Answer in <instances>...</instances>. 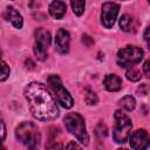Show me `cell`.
I'll use <instances>...</instances> for the list:
<instances>
[{"label":"cell","instance_id":"9a60e30c","mask_svg":"<svg viewBox=\"0 0 150 150\" xmlns=\"http://www.w3.org/2000/svg\"><path fill=\"white\" fill-rule=\"evenodd\" d=\"M120 107L122 108V109H124L125 111H131V110H134L135 109V107H136V101H135V98L132 97V96H130V95H127V96H124V97H122L121 100H120Z\"/></svg>","mask_w":150,"mask_h":150},{"label":"cell","instance_id":"5b68a950","mask_svg":"<svg viewBox=\"0 0 150 150\" xmlns=\"http://www.w3.org/2000/svg\"><path fill=\"white\" fill-rule=\"evenodd\" d=\"M115 127L112 130V138L116 143H124L131 131L132 123L131 120L122 111H115Z\"/></svg>","mask_w":150,"mask_h":150},{"label":"cell","instance_id":"4316f807","mask_svg":"<svg viewBox=\"0 0 150 150\" xmlns=\"http://www.w3.org/2000/svg\"><path fill=\"white\" fill-rule=\"evenodd\" d=\"M146 1H150V0H146Z\"/></svg>","mask_w":150,"mask_h":150},{"label":"cell","instance_id":"7402d4cb","mask_svg":"<svg viewBox=\"0 0 150 150\" xmlns=\"http://www.w3.org/2000/svg\"><path fill=\"white\" fill-rule=\"evenodd\" d=\"M100 128H101V130H98V129L96 128V134H97V135L101 134V137L105 136V135H107V128H105V125L102 124V123H100Z\"/></svg>","mask_w":150,"mask_h":150},{"label":"cell","instance_id":"277c9868","mask_svg":"<svg viewBox=\"0 0 150 150\" xmlns=\"http://www.w3.org/2000/svg\"><path fill=\"white\" fill-rule=\"evenodd\" d=\"M47 83L49 89L52 90V93L54 94L55 98L57 100V102L66 109H70L74 105V100L70 96L69 91L63 87L61 79L57 75H49L47 79Z\"/></svg>","mask_w":150,"mask_h":150},{"label":"cell","instance_id":"ffe728a7","mask_svg":"<svg viewBox=\"0 0 150 150\" xmlns=\"http://www.w3.org/2000/svg\"><path fill=\"white\" fill-rule=\"evenodd\" d=\"M84 101L87 102V104L93 105V104H96L98 100H97V96H96V94H95L94 91L87 89V91H86V94H84Z\"/></svg>","mask_w":150,"mask_h":150},{"label":"cell","instance_id":"44dd1931","mask_svg":"<svg viewBox=\"0 0 150 150\" xmlns=\"http://www.w3.org/2000/svg\"><path fill=\"white\" fill-rule=\"evenodd\" d=\"M5 138H6V125L2 118L0 117V146H1V143L5 141Z\"/></svg>","mask_w":150,"mask_h":150},{"label":"cell","instance_id":"52a82bcc","mask_svg":"<svg viewBox=\"0 0 150 150\" xmlns=\"http://www.w3.org/2000/svg\"><path fill=\"white\" fill-rule=\"evenodd\" d=\"M120 12V6L115 2H104L102 5L101 22L105 28H111L116 21L117 14Z\"/></svg>","mask_w":150,"mask_h":150},{"label":"cell","instance_id":"e0dca14e","mask_svg":"<svg viewBox=\"0 0 150 150\" xmlns=\"http://www.w3.org/2000/svg\"><path fill=\"white\" fill-rule=\"evenodd\" d=\"M33 50H34V54H35L36 59L40 60V61H45L47 59V56H48L47 48L43 47V46H41V45H39V43H34Z\"/></svg>","mask_w":150,"mask_h":150},{"label":"cell","instance_id":"603a6c76","mask_svg":"<svg viewBox=\"0 0 150 150\" xmlns=\"http://www.w3.org/2000/svg\"><path fill=\"white\" fill-rule=\"evenodd\" d=\"M143 70H144V75H145L146 77H149V76H150V73H149V61H145V62H144Z\"/></svg>","mask_w":150,"mask_h":150},{"label":"cell","instance_id":"3957f363","mask_svg":"<svg viewBox=\"0 0 150 150\" xmlns=\"http://www.w3.org/2000/svg\"><path fill=\"white\" fill-rule=\"evenodd\" d=\"M64 125L70 134L75 135L79 142H81L83 145L89 144V136L86 130L84 120L79 112H69L64 117Z\"/></svg>","mask_w":150,"mask_h":150},{"label":"cell","instance_id":"ba28073f","mask_svg":"<svg viewBox=\"0 0 150 150\" xmlns=\"http://www.w3.org/2000/svg\"><path fill=\"white\" fill-rule=\"evenodd\" d=\"M130 146L132 149H146L149 146V134L144 129H138L129 135Z\"/></svg>","mask_w":150,"mask_h":150},{"label":"cell","instance_id":"8992f818","mask_svg":"<svg viewBox=\"0 0 150 150\" xmlns=\"http://www.w3.org/2000/svg\"><path fill=\"white\" fill-rule=\"evenodd\" d=\"M143 56H144V53L139 47L125 46L124 48L118 50L116 61H117V64L121 67H131L139 63Z\"/></svg>","mask_w":150,"mask_h":150},{"label":"cell","instance_id":"30bf717a","mask_svg":"<svg viewBox=\"0 0 150 150\" xmlns=\"http://www.w3.org/2000/svg\"><path fill=\"white\" fill-rule=\"evenodd\" d=\"M5 18L7 21H9L15 28H21L22 25H23V19L21 16V14L12 6H8L6 8V12H5Z\"/></svg>","mask_w":150,"mask_h":150},{"label":"cell","instance_id":"cb8c5ba5","mask_svg":"<svg viewBox=\"0 0 150 150\" xmlns=\"http://www.w3.org/2000/svg\"><path fill=\"white\" fill-rule=\"evenodd\" d=\"M144 40H145L146 45L149 46V27L145 28V32H144Z\"/></svg>","mask_w":150,"mask_h":150},{"label":"cell","instance_id":"6da1fadb","mask_svg":"<svg viewBox=\"0 0 150 150\" xmlns=\"http://www.w3.org/2000/svg\"><path fill=\"white\" fill-rule=\"evenodd\" d=\"M23 94L34 118L39 121H53L59 117L60 111L56 102L43 83H28Z\"/></svg>","mask_w":150,"mask_h":150},{"label":"cell","instance_id":"4fadbf2b","mask_svg":"<svg viewBox=\"0 0 150 150\" xmlns=\"http://www.w3.org/2000/svg\"><path fill=\"white\" fill-rule=\"evenodd\" d=\"M67 11V6L61 0H54L49 5V14L55 19H61Z\"/></svg>","mask_w":150,"mask_h":150},{"label":"cell","instance_id":"7a4b0ae2","mask_svg":"<svg viewBox=\"0 0 150 150\" xmlns=\"http://www.w3.org/2000/svg\"><path fill=\"white\" fill-rule=\"evenodd\" d=\"M15 137L30 149H36L41 141L40 131L32 122H22L19 124L15 129Z\"/></svg>","mask_w":150,"mask_h":150},{"label":"cell","instance_id":"2e32d148","mask_svg":"<svg viewBox=\"0 0 150 150\" xmlns=\"http://www.w3.org/2000/svg\"><path fill=\"white\" fill-rule=\"evenodd\" d=\"M70 5L75 15L80 16L83 14L86 7V0H70Z\"/></svg>","mask_w":150,"mask_h":150},{"label":"cell","instance_id":"7c38bea8","mask_svg":"<svg viewBox=\"0 0 150 150\" xmlns=\"http://www.w3.org/2000/svg\"><path fill=\"white\" fill-rule=\"evenodd\" d=\"M137 21L129 14H124L120 19V27L127 33H135L137 30Z\"/></svg>","mask_w":150,"mask_h":150},{"label":"cell","instance_id":"484cf974","mask_svg":"<svg viewBox=\"0 0 150 150\" xmlns=\"http://www.w3.org/2000/svg\"><path fill=\"white\" fill-rule=\"evenodd\" d=\"M1 53H2V52H1V48H0V56H1Z\"/></svg>","mask_w":150,"mask_h":150},{"label":"cell","instance_id":"9c48e42d","mask_svg":"<svg viewBox=\"0 0 150 150\" xmlns=\"http://www.w3.org/2000/svg\"><path fill=\"white\" fill-rule=\"evenodd\" d=\"M69 43H70L69 33L66 29L60 28L55 35V46H56L57 52L61 54H67L69 50Z\"/></svg>","mask_w":150,"mask_h":150},{"label":"cell","instance_id":"d6986e66","mask_svg":"<svg viewBox=\"0 0 150 150\" xmlns=\"http://www.w3.org/2000/svg\"><path fill=\"white\" fill-rule=\"evenodd\" d=\"M9 73H11V70H9L8 64L4 61H0V81L7 80L9 76Z\"/></svg>","mask_w":150,"mask_h":150},{"label":"cell","instance_id":"d4e9b609","mask_svg":"<svg viewBox=\"0 0 150 150\" xmlns=\"http://www.w3.org/2000/svg\"><path fill=\"white\" fill-rule=\"evenodd\" d=\"M66 148H80V145H77L76 143H69L66 145Z\"/></svg>","mask_w":150,"mask_h":150},{"label":"cell","instance_id":"5bb4252c","mask_svg":"<svg viewBox=\"0 0 150 150\" xmlns=\"http://www.w3.org/2000/svg\"><path fill=\"white\" fill-rule=\"evenodd\" d=\"M50 42H52V36L47 29L38 28L35 30V43H39V45L48 48Z\"/></svg>","mask_w":150,"mask_h":150},{"label":"cell","instance_id":"ac0fdd59","mask_svg":"<svg viewBox=\"0 0 150 150\" xmlns=\"http://www.w3.org/2000/svg\"><path fill=\"white\" fill-rule=\"evenodd\" d=\"M125 76L131 82H137V81L141 80V73L135 68H129L125 73Z\"/></svg>","mask_w":150,"mask_h":150},{"label":"cell","instance_id":"8fae6325","mask_svg":"<svg viewBox=\"0 0 150 150\" xmlns=\"http://www.w3.org/2000/svg\"><path fill=\"white\" fill-rule=\"evenodd\" d=\"M103 84L108 91H118L122 88V80L115 74H108L103 80Z\"/></svg>","mask_w":150,"mask_h":150}]
</instances>
